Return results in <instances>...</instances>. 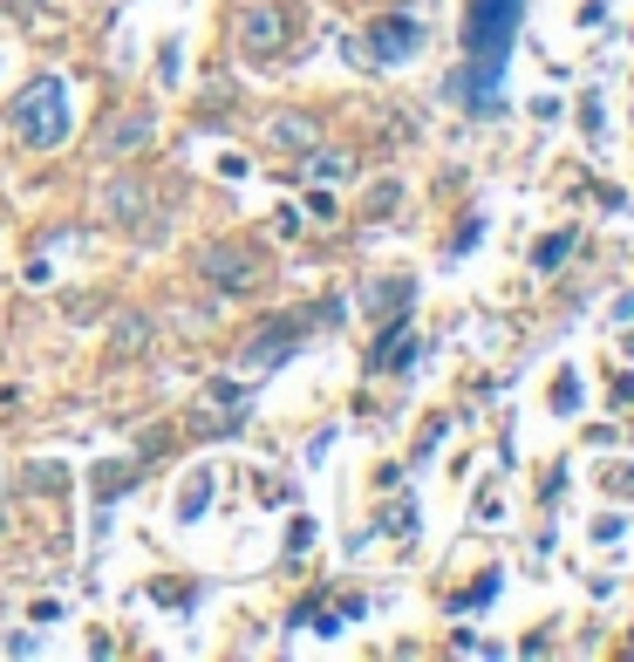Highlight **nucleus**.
Here are the masks:
<instances>
[{
  "label": "nucleus",
  "mask_w": 634,
  "mask_h": 662,
  "mask_svg": "<svg viewBox=\"0 0 634 662\" xmlns=\"http://www.w3.org/2000/svg\"><path fill=\"white\" fill-rule=\"evenodd\" d=\"M519 14H525V0H471L464 7V28H457L464 62L450 76V103H464L471 117L498 110V82H505L512 41H519Z\"/></svg>",
  "instance_id": "f257e3e1"
},
{
  "label": "nucleus",
  "mask_w": 634,
  "mask_h": 662,
  "mask_svg": "<svg viewBox=\"0 0 634 662\" xmlns=\"http://www.w3.org/2000/svg\"><path fill=\"white\" fill-rule=\"evenodd\" d=\"M7 123H14V137H21V144H35V151L69 144V89H62V76H35L21 96H14Z\"/></svg>",
  "instance_id": "f03ea898"
},
{
  "label": "nucleus",
  "mask_w": 634,
  "mask_h": 662,
  "mask_svg": "<svg viewBox=\"0 0 634 662\" xmlns=\"http://www.w3.org/2000/svg\"><path fill=\"white\" fill-rule=\"evenodd\" d=\"M198 273H205L219 294H260L266 287V260L253 246H205V253H198Z\"/></svg>",
  "instance_id": "7ed1b4c3"
},
{
  "label": "nucleus",
  "mask_w": 634,
  "mask_h": 662,
  "mask_svg": "<svg viewBox=\"0 0 634 662\" xmlns=\"http://www.w3.org/2000/svg\"><path fill=\"white\" fill-rule=\"evenodd\" d=\"M280 14H273V7H246V14H239V48H246V55H253V62H273V55H280Z\"/></svg>",
  "instance_id": "20e7f679"
},
{
  "label": "nucleus",
  "mask_w": 634,
  "mask_h": 662,
  "mask_svg": "<svg viewBox=\"0 0 634 662\" xmlns=\"http://www.w3.org/2000/svg\"><path fill=\"white\" fill-rule=\"evenodd\" d=\"M416 48H423V28L416 21H375V62H410Z\"/></svg>",
  "instance_id": "39448f33"
},
{
  "label": "nucleus",
  "mask_w": 634,
  "mask_h": 662,
  "mask_svg": "<svg viewBox=\"0 0 634 662\" xmlns=\"http://www.w3.org/2000/svg\"><path fill=\"white\" fill-rule=\"evenodd\" d=\"M110 355H123V362H137V355H150V314L123 308L110 321Z\"/></svg>",
  "instance_id": "423d86ee"
},
{
  "label": "nucleus",
  "mask_w": 634,
  "mask_h": 662,
  "mask_svg": "<svg viewBox=\"0 0 634 662\" xmlns=\"http://www.w3.org/2000/svg\"><path fill=\"white\" fill-rule=\"evenodd\" d=\"M103 212H110L116 226H144V185H137V178L110 185V192H103Z\"/></svg>",
  "instance_id": "0eeeda50"
},
{
  "label": "nucleus",
  "mask_w": 634,
  "mask_h": 662,
  "mask_svg": "<svg viewBox=\"0 0 634 662\" xmlns=\"http://www.w3.org/2000/svg\"><path fill=\"white\" fill-rule=\"evenodd\" d=\"M266 137H273L280 151H314L321 130H314V117H273V123H266Z\"/></svg>",
  "instance_id": "6e6552de"
},
{
  "label": "nucleus",
  "mask_w": 634,
  "mask_h": 662,
  "mask_svg": "<svg viewBox=\"0 0 634 662\" xmlns=\"http://www.w3.org/2000/svg\"><path fill=\"white\" fill-rule=\"evenodd\" d=\"M150 144V117L144 110H130V117H116V130H110V151L123 157V151H144Z\"/></svg>",
  "instance_id": "1a4fd4ad"
},
{
  "label": "nucleus",
  "mask_w": 634,
  "mask_h": 662,
  "mask_svg": "<svg viewBox=\"0 0 634 662\" xmlns=\"http://www.w3.org/2000/svg\"><path fill=\"white\" fill-rule=\"evenodd\" d=\"M205 506H212V471H191L185 492H178V519H198Z\"/></svg>",
  "instance_id": "9d476101"
},
{
  "label": "nucleus",
  "mask_w": 634,
  "mask_h": 662,
  "mask_svg": "<svg viewBox=\"0 0 634 662\" xmlns=\"http://www.w3.org/2000/svg\"><path fill=\"white\" fill-rule=\"evenodd\" d=\"M280 349H294V328H280V321H273V328H266L260 342H246V355H253V362H280Z\"/></svg>",
  "instance_id": "9b49d317"
},
{
  "label": "nucleus",
  "mask_w": 634,
  "mask_h": 662,
  "mask_svg": "<svg viewBox=\"0 0 634 662\" xmlns=\"http://www.w3.org/2000/svg\"><path fill=\"white\" fill-rule=\"evenodd\" d=\"M130 485H137V471H130V465H103V471H96V499H103V506H110L116 492H130Z\"/></svg>",
  "instance_id": "f8f14e48"
},
{
  "label": "nucleus",
  "mask_w": 634,
  "mask_h": 662,
  "mask_svg": "<svg viewBox=\"0 0 634 662\" xmlns=\"http://www.w3.org/2000/svg\"><path fill=\"white\" fill-rule=\"evenodd\" d=\"M396 198H403V185H396V178H375L369 198H362V212H369V219H382V212H389Z\"/></svg>",
  "instance_id": "ddd939ff"
},
{
  "label": "nucleus",
  "mask_w": 634,
  "mask_h": 662,
  "mask_svg": "<svg viewBox=\"0 0 634 662\" xmlns=\"http://www.w3.org/2000/svg\"><path fill=\"white\" fill-rule=\"evenodd\" d=\"M410 362V335H382V349H375V369H403Z\"/></svg>",
  "instance_id": "4468645a"
},
{
  "label": "nucleus",
  "mask_w": 634,
  "mask_h": 662,
  "mask_svg": "<svg viewBox=\"0 0 634 662\" xmlns=\"http://www.w3.org/2000/svg\"><path fill=\"white\" fill-rule=\"evenodd\" d=\"M566 253H573V233H553V239H539V253H532V267H560Z\"/></svg>",
  "instance_id": "2eb2a0df"
},
{
  "label": "nucleus",
  "mask_w": 634,
  "mask_h": 662,
  "mask_svg": "<svg viewBox=\"0 0 634 662\" xmlns=\"http://www.w3.org/2000/svg\"><path fill=\"white\" fill-rule=\"evenodd\" d=\"M307 157H314L321 178H348V171H355V157H348V151H307Z\"/></svg>",
  "instance_id": "dca6fc26"
},
{
  "label": "nucleus",
  "mask_w": 634,
  "mask_h": 662,
  "mask_svg": "<svg viewBox=\"0 0 634 662\" xmlns=\"http://www.w3.org/2000/svg\"><path fill=\"white\" fill-rule=\"evenodd\" d=\"M28 492H62V471L55 465H28Z\"/></svg>",
  "instance_id": "f3484780"
},
{
  "label": "nucleus",
  "mask_w": 634,
  "mask_h": 662,
  "mask_svg": "<svg viewBox=\"0 0 634 662\" xmlns=\"http://www.w3.org/2000/svg\"><path fill=\"white\" fill-rule=\"evenodd\" d=\"M553 403H560V410H573V403H580V383H573V376H560V383H553Z\"/></svg>",
  "instance_id": "a211bd4d"
},
{
  "label": "nucleus",
  "mask_w": 634,
  "mask_h": 662,
  "mask_svg": "<svg viewBox=\"0 0 634 662\" xmlns=\"http://www.w3.org/2000/svg\"><path fill=\"white\" fill-rule=\"evenodd\" d=\"M14 7H21V14H35V21H41L35 35H48V14H41V7H48V0H14Z\"/></svg>",
  "instance_id": "6ab92c4d"
}]
</instances>
